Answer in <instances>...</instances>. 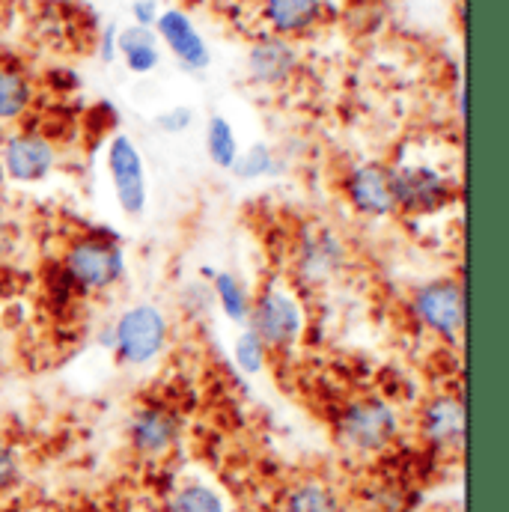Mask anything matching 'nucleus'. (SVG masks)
Instances as JSON below:
<instances>
[{"label": "nucleus", "mask_w": 509, "mask_h": 512, "mask_svg": "<svg viewBox=\"0 0 509 512\" xmlns=\"http://www.w3.org/2000/svg\"><path fill=\"white\" fill-rule=\"evenodd\" d=\"M399 429V411L382 396H358L346 402L337 417L340 444L358 456H373L387 450L396 441Z\"/></svg>", "instance_id": "obj_1"}, {"label": "nucleus", "mask_w": 509, "mask_h": 512, "mask_svg": "<svg viewBox=\"0 0 509 512\" xmlns=\"http://www.w3.org/2000/svg\"><path fill=\"white\" fill-rule=\"evenodd\" d=\"M114 334V355L120 364L126 367H146L152 364L170 340V322L164 316V310L158 304L140 301L131 304L117 316V322L111 325Z\"/></svg>", "instance_id": "obj_2"}, {"label": "nucleus", "mask_w": 509, "mask_h": 512, "mask_svg": "<svg viewBox=\"0 0 509 512\" xmlns=\"http://www.w3.org/2000/svg\"><path fill=\"white\" fill-rule=\"evenodd\" d=\"M63 274L78 292H108L126 274V254L114 239L84 236L66 248Z\"/></svg>", "instance_id": "obj_3"}, {"label": "nucleus", "mask_w": 509, "mask_h": 512, "mask_svg": "<svg viewBox=\"0 0 509 512\" xmlns=\"http://www.w3.org/2000/svg\"><path fill=\"white\" fill-rule=\"evenodd\" d=\"M411 316L441 337L444 343H459L465 331V289L456 277H435L420 283L408 298Z\"/></svg>", "instance_id": "obj_4"}, {"label": "nucleus", "mask_w": 509, "mask_h": 512, "mask_svg": "<svg viewBox=\"0 0 509 512\" xmlns=\"http://www.w3.org/2000/svg\"><path fill=\"white\" fill-rule=\"evenodd\" d=\"M256 337L268 346V352L292 349L304 334V307L283 286H265L251 304L248 325Z\"/></svg>", "instance_id": "obj_5"}, {"label": "nucleus", "mask_w": 509, "mask_h": 512, "mask_svg": "<svg viewBox=\"0 0 509 512\" xmlns=\"http://www.w3.org/2000/svg\"><path fill=\"white\" fill-rule=\"evenodd\" d=\"M349 265V248L337 230L310 224L298 233L292 248V271L304 286H325L337 280Z\"/></svg>", "instance_id": "obj_6"}, {"label": "nucleus", "mask_w": 509, "mask_h": 512, "mask_svg": "<svg viewBox=\"0 0 509 512\" xmlns=\"http://www.w3.org/2000/svg\"><path fill=\"white\" fill-rule=\"evenodd\" d=\"M390 185L396 212L423 218L447 209L453 200V182L429 164H399L390 167Z\"/></svg>", "instance_id": "obj_7"}, {"label": "nucleus", "mask_w": 509, "mask_h": 512, "mask_svg": "<svg viewBox=\"0 0 509 512\" xmlns=\"http://www.w3.org/2000/svg\"><path fill=\"white\" fill-rule=\"evenodd\" d=\"M182 429V417L173 408L143 405L128 420V444L140 459L155 462L176 450V444L182 441Z\"/></svg>", "instance_id": "obj_8"}, {"label": "nucleus", "mask_w": 509, "mask_h": 512, "mask_svg": "<svg viewBox=\"0 0 509 512\" xmlns=\"http://www.w3.org/2000/svg\"><path fill=\"white\" fill-rule=\"evenodd\" d=\"M108 173L114 182L117 203L126 218H140L149 203L146 191V170H143V155L134 146V140L126 134H117L108 146Z\"/></svg>", "instance_id": "obj_9"}, {"label": "nucleus", "mask_w": 509, "mask_h": 512, "mask_svg": "<svg viewBox=\"0 0 509 512\" xmlns=\"http://www.w3.org/2000/svg\"><path fill=\"white\" fill-rule=\"evenodd\" d=\"M0 161H3V170L12 182L33 185V182H42L54 170L57 149L51 146L48 137H42L36 131H21L3 143Z\"/></svg>", "instance_id": "obj_10"}, {"label": "nucleus", "mask_w": 509, "mask_h": 512, "mask_svg": "<svg viewBox=\"0 0 509 512\" xmlns=\"http://www.w3.org/2000/svg\"><path fill=\"white\" fill-rule=\"evenodd\" d=\"M346 200L349 206L364 215V218H387L396 212V200H393V185H390V167L384 164H358L346 182H343Z\"/></svg>", "instance_id": "obj_11"}, {"label": "nucleus", "mask_w": 509, "mask_h": 512, "mask_svg": "<svg viewBox=\"0 0 509 512\" xmlns=\"http://www.w3.org/2000/svg\"><path fill=\"white\" fill-rule=\"evenodd\" d=\"M420 435L429 447L453 453L465 444V402L459 393H435L420 411Z\"/></svg>", "instance_id": "obj_12"}, {"label": "nucleus", "mask_w": 509, "mask_h": 512, "mask_svg": "<svg viewBox=\"0 0 509 512\" xmlns=\"http://www.w3.org/2000/svg\"><path fill=\"white\" fill-rule=\"evenodd\" d=\"M155 30L158 36L164 39V45L173 51V57L191 69V72H203L209 66V45L206 39L197 33V27L191 24V18L179 9H167V12H158V21H155Z\"/></svg>", "instance_id": "obj_13"}, {"label": "nucleus", "mask_w": 509, "mask_h": 512, "mask_svg": "<svg viewBox=\"0 0 509 512\" xmlns=\"http://www.w3.org/2000/svg\"><path fill=\"white\" fill-rule=\"evenodd\" d=\"M298 69V51L286 36H262L248 51V72L262 87H283Z\"/></svg>", "instance_id": "obj_14"}, {"label": "nucleus", "mask_w": 509, "mask_h": 512, "mask_svg": "<svg viewBox=\"0 0 509 512\" xmlns=\"http://www.w3.org/2000/svg\"><path fill=\"white\" fill-rule=\"evenodd\" d=\"M322 18V0H265V21L277 36L310 30Z\"/></svg>", "instance_id": "obj_15"}, {"label": "nucleus", "mask_w": 509, "mask_h": 512, "mask_svg": "<svg viewBox=\"0 0 509 512\" xmlns=\"http://www.w3.org/2000/svg\"><path fill=\"white\" fill-rule=\"evenodd\" d=\"M209 289H212V301L218 304V310L233 322V325H248V316H251V304H254V295L248 292L245 280L236 277L233 271H212L209 274Z\"/></svg>", "instance_id": "obj_16"}, {"label": "nucleus", "mask_w": 509, "mask_h": 512, "mask_svg": "<svg viewBox=\"0 0 509 512\" xmlns=\"http://www.w3.org/2000/svg\"><path fill=\"white\" fill-rule=\"evenodd\" d=\"M117 54L134 75H146L158 66V36L152 33V27L140 24L117 30Z\"/></svg>", "instance_id": "obj_17"}, {"label": "nucleus", "mask_w": 509, "mask_h": 512, "mask_svg": "<svg viewBox=\"0 0 509 512\" xmlns=\"http://www.w3.org/2000/svg\"><path fill=\"white\" fill-rule=\"evenodd\" d=\"M33 102L30 78L15 66H0V123L18 120Z\"/></svg>", "instance_id": "obj_18"}, {"label": "nucleus", "mask_w": 509, "mask_h": 512, "mask_svg": "<svg viewBox=\"0 0 509 512\" xmlns=\"http://www.w3.org/2000/svg\"><path fill=\"white\" fill-rule=\"evenodd\" d=\"M283 512H343L340 510V498L334 495L331 486L319 483V480H307L298 483L289 495Z\"/></svg>", "instance_id": "obj_19"}, {"label": "nucleus", "mask_w": 509, "mask_h": 512, "mask_svg": "<svg viewBox=\"0 0 509 512\" xmlns=\"http://www.w3.org/2000/svg\"><path fill=\"white\" fill-rule=\"evenodd\" d=\"M236 173V179L242 182H256V179H268V176H277L286 170V164L274 155L271 146L265 143H254L248 152H239V158L233 161L230 167Z\"/></svg>", "instance_id": "obj_20"}, {"label": "nucleus", "mask_w": 509, "mask_h": 512, "mask_svg": "<svg viewBox=\"0 0 509 512\" xmlns=\"http://www.w3.org/2000/svg\"><path fill=\"white\" fill-rule=\"evenodd\" d=\"M167 512H227V507H224V498L212 486L185 483L170 495Z\"/></svg>", "instance_id": "obj_21"}, {"label": "nucleus", "mask_w": 509, "mask_h": 512, "mask_svg": "<svg viewBox=\"0 0 509 512\" xmlns=\"http://www.w3.org/2000/svg\"><path fill=\"white\" fill-rule=\"evenodd\" d=\"M206 149H209V158L215 167L221 170H230L233 161L239 158V140H236V131L233 126L224 120V117H212L209 128H206Z\"/></svg>", "instance_id": "obj_22"}, {"label": "nucleus", "mask_w": 509, "mask_h": 512, "mask_svg": "<svg viewBox=\"0 0 509 512\" xmlns=\"http://www.w3.org/2000/svg\"><path fill=\"white\" fill-rule=\"evenodd\" d=\"M268 346L256 337L251 328H242V334L233 343V361L245 376H259L268 364Z\"/></svg>", "instance_id": "obj_23"}, {"label": "nucleus", "mask_w": 509, "mask_h": 512, "mask_svg": "<svg viewBox=\"0 0 509 512\" xmlns=\"http://www.w3.org/2000/svg\"><path fill=\"white\" fill-rule=\"evenodd\" d=\"M21 477V459L18 450L6 441H0V495H6Z\"/></svg>", "instance_id": "obj_24"}, {"label": "nucleus", "mask_w": 509, "mask_h": 512, "mask_svg": "<svg viewBox=\"0 0 509 512\" xmlns=\"http://www.w3.org/2000/svg\"><path fill=\"white\" fill-rule=\"evenodd\" d=\"M191 123H194L191 108H170V111H164V114L155 117V126L161 128L164 134H182Z\"/></svg>", "instance_id": "obj_25"}, {"label": "nucleus", "mask_w": 509, "mask_h": 512, "mask_svg": "<svg viewBox=\"0 0 509 512\" xmlns=\"http://www.w3.org/2000/svg\"><path fill=\"white\" fill-rule=\"evenodd\" d=\"M18 245H21V233L18 227L0 215V265H9L15 254H18Z\"/></svg>", "instance_id": "obj_26"}, {"label": "nucleus", "mask_w": 509, "mask_h": 512, "mask_svg": "<svg viewBox=\"0 0 509 512\" xmlns=\"http://www.w3.org/2000/svg\"><path fill=\"white\" fill-rule=\"evenodd\" d=\"M376 507L379 512H405V495L396 486H384L376 495Z\"/></svg>", "instance_id": "obj_27"}, {"label": "nucleus", "mask_w": 509, "mask_h": 512, "mask_svg": "<svg viewBox=\"0 0 509 512\" xmlns=\"http://www.w3.org/2000/svg\"><path fill=\"white\" fill-rule=\"evenodd\" d=\"M131 15H134V24H140V27H155V21H158V6H155V0H134V3H131Z\"/></svg>", "instance_id": "obj_28"}, {"label": "nucleus", "mask_w": 509, "mask_h": 512, "mask_svg": "<svg viewBox=\"0 0 509 512\" xmlns=\"http://www.w3.org/2000/svg\"><path fill=\"white\" fill-rule=\"evenodd\" d=\"M102 57L111 63L114 57H117V27L111 24L108 30H105V36H102Z\"/></svg>", "instance_id": "obj_29"}]
</instances>
